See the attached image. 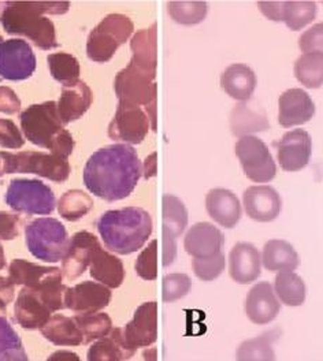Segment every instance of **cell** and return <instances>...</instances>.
Segmentation results:
<instances>
[{"instance_id":"obj_1","label":"cell","mask_w":323,"mask_h":361,"mask_svg":"<svg viewBox=\"0 0 323 361\" xmlns=\"http://www.w3.org/2000/svg\"><path fill=\"white\" fill-rule=\"evenodd\" d=\"M142 174L136 149L116 144L96 151L85 164L84 183L97 197L113 203L132 195Z\"/></svg>"},{"instance_id":"obj_2","label":"cell","mask_w":323,"mask_h":361,"mask_svg":"<svg viewBox=\"0 0 323 361\" xmlns=\"http://www.w3.org/2000/svg\"><path fill=\"white\" fill-rule=\"evenodd\" d=\"M69 6V1H8L0 23L8 35L25 36L42 49H52L58 47L55 26L44 14H65Z\"/></svg>"},{"instance_id":"obj_3","label":"cell","mask_w":323,"mask_h":361,"mask_svg":"<svg viewBox=\"0 0 323 361\" xmlns=\"http://www.w3.org/2000/svg\"><path fill=\"white\" fill-rule=\"evenodd\" d=\"M151 215L139 207H126L104 212L97 221V230L109 250L130 255L140 250L152 233Z\"/></svg>"},{"instance_id":"obj_4","label":"cell","mask_w":323,"mask_h":361,"mask_svg":"<svg viewBox=\"0 0 323 361\" xmlns=\"http://www.w3.org/2000/svg\"><path fill=\"white\" fill-rule=\"evenodd\" d=\"M23 135L35 145L46 148L59 158L68 159L74 149V140L58 114V104L46 102L28 107L21 115Z\"/></svg>"},{"instance_id":"obj_5","label":"cell","mask_w":323,"mask_h":361,"mask_svg":"<svg viewBox=\"0 0 323 361\" xmlns=\"http://www.w3.org/2000/svg\"><path fill=\"white\" fill-rule=\"evenodd\" d=\"M66 289L62 281L51 282L39 289L23 288L14 307L17 322L26 330L42 329L52 312L65 308Z\"/></svg>"},{"instance_id":"obj_6","label":"cell","mask_w":323,"mask_h":361,"mask_svg":"<svg viewBox=\"0 0 323 361\" xmlns=\"http://www.w3.org/2000/svg\"><path fill=\"white\" fill-rule=\"evenodd\" d=\"M28 250L46 263H58L69 248L66 227L54 218H40L25 228Z\"/></svg>"},{"instance_id":"obj_7","label":"cell","mask_w":323,"mask_h":361,"mask_svg":"<svg viewBox=\"0 0 323 361\" xmlns=\"http://www.w3.org/2000/svg\"><path fill=\"white\" fill-rule=\"evenodd\" d=\"M3 173H30L44 177L54 182H65L69 178L70 164L68 159L59 158L54 154H43L36 151H25L11 154L1 151Z\"/></svg>"},{"instance_id":"obj_8","label":"cell","mask_w":323,"mask_h":361,"mask_svg":"<svg viewBox=\"0 0 323 361\" xmlns=\"http://www.w3.org/2000/svg\"><path fill=\"white\" fill-rule=\"evenodd\" d=\"M157 68L142 66L135 61L116 77V93L119 103L147 107L157 102Z\"/></svg>"},{"instance_id":"obj_9","label":"cell","mask_w":323,"mask_h":361,"mask_svg":"<svg viewBox=\"0 0 323 361\" xmlns=\"http://www.w3.org/2000/svg\"><path fill=\"white\" fill-rule=\"evenodd\" d=\"M133 23L122 14L107 16L90 35L87 54L93 62H109L119 45L125 44L133 33Z\"/></svg>"},{"instance_id":"obj_10","label":"cell","mask_w":323,"mask_h":361,"mask_svg":"<svg viewBox=\"0 0 323 361\" xmlns=\"http://www.w3.org/2000/svg\"><path fill=\"white\" fill-rule=\"evenodd\" d=\"M6 203L17 212L48 215L55 209V195L42 180H14L7 189Z\"/></svg>"},{"instance_id":"obj_11","label":"cell","mask_w":323,"mask_h":361,"mask_svg":"<svg viewBox=\"0 0 323 361\" xmlns=\"http://www.w3.org/2000/svg\"><path fill=\"white\" fill-rule=\"evenodd\" d=\"M234 151L250 180L260 183L274 180L277 166L264 141L254 135H243L237 140Z\"/></svg>"},{"instance_id":"obj_12","label":"cell","mask_w":323,"mask_h":361,"mask_svg":"<svg viewBox=\"0 0 323 361\" xmlns=\"http://www.w3.org/2000/svg\"><path fill=\"white\" fill-rule=\"evenodd\" d=\"M36 70L33 49L23 39L0 43V77L8 81L28 80Z\"/></svg>"},{"instance_id":"obj_13","label":"cell","mask_w":323,"mask_h":361,"mask_svg":"<svg viewBox=\"0 0 323 361\" xmlns=\"http://www.w3.org/2000/svg\"><path fill=\"white\" fill-rule=\"evenodd\" d=\"M150 132V118L147 113L133 104L118 103L116 116L110 123L109 135L116 141L140 144Z\"/></svg>"},{"instance_id":"obj_14","label":"cell","mask_w":323,"mask_h":361,"mask_svg":"<svg viewBox=\"0 0 323 361\" xmlns=\"http://www.w3.org/2000/svg\"><path fill=\"white\" fill-rule=\"evenodd\" d=\"M257 7L267 20L282 21L295 32L312 23L318 13L314 1H257Z\"/></svg>"},{"instance_id":"obj_15","label":"cell","mask_w":323,"mask_h":361,"mask_svg":"<svg viewBox=\"0 0 323 361\" xmlns=\"http://www.w3.org/2000/svg\"><path fill=\"white\" fill-rule=\"evenodd\" d=\"M311 154L312 140L304 129H295L277 142L278 161L284 171H300L310 163Z\"/></svg>"},{"instance_id":"obj_16","label":"cell","mask_w":323,"mask_h":361,"mask_svg":"<svg viewBox=\"0 0 323 361\" xmlns=\"http://www.w3.org/2000/svg\"><path fill=\"white\" fill-rule=\"evenodd\" d=\"M123 336L128 346L136 352L151 346L158 338V304L151 301L140 305L132 322L125 326Z\"/></svg>"},{"instance_id":"obj_17","label":"cell","mask_w":323,"mask_h":361,"mask_svg":"<svg viewBox=\"0 0 323 361\" xmlns=\"http://www.w3.org/2000/svg\"><path fill=\"white\" fill-rule=\"evenodd\" d=\"M163 231H164V266L176 260L177 238L184 233L188 225V211L184 203L171 195L163 197Z\"/></svg>"},{"instance_id":"obj_18","label":"cell","mask_w":323,"mask_h":361,"mask_svg":"<svg viewBox=\"0 0 323 361\" xmlns=\"http://www.w3.org/2000/svg\"><path fill=\"white\" fill-rule=\"evenodd\" d=\"M111 301V290L103 283L87 281L65 292V308L81 314L104 310Z\"/></svg>"},{"instance_id":"obj_19","label":"cell","mask_w":323,"mask_h":361,"mask_svg":"<svg viewBox=\"0 0 323 361\" xmlns=\"http://www.w3.org/2000/svg\"><path fill=\"white\" fill-rule=\"evenodd\" d=\"M315 104L310 94L299 88L285 90L278 99V122L282 128L300 126L312 119Z\"/></svg>"},{"instance_id":"obj_20","label":"cell","mask_w":323,"mask_h":361,"mask_svg":"<svg viewBox=\"0 0 323 361\" xmlns=\"http://www.w3.org/2000/svg\"><path fill=\"white\" fill-rule=\"evenodd\" d=\"M243 203L247 215L255 222H273L277 219L282 202L272 186H251L244 192Z\"/></svg>"},{"instance_id":"obj_21","label":"cell","mask_w":323,"mask_h":361,"mask_svg":"<svg viewBox=\"0 0 323 361\" xmlns=\"http://www.w3.org/2000/svg\"><path fill=\"white\" fill-rule=\"evenodd\" d=\"M96 244H99V240L92 233L78 231L73 235L69 248L62 259V274L66 279H77L90 267Z\"/></svg>"},{"instance_id":"obj_22","label":"cell","mask_w":323,"mask_h":361,"mask_svg":"<svg viewBox=\"0 0 323 361\" xmlns=\"http://www.w3.org/2000/svg\"><path fill=\"white\" fill-rule=\"evenodd\" d=\"M225 244L224 233L207 222L192 226L185 235V250L193 259H209L222 252Z\"/></svg>"},{"instance_id":"obj_23","label":"cell","mask_w":323,"mask_h":361,"mask_svg":"<svg viewBox=\"0 0 323 361\" xmlns=\"http://www.w3.org/2000/svg\"><path fill=\"white\" fill-rule=\"evenodd\" d=\"M281 311L274 289L269 282H259L247 294L245 314L255 324L272 323Z\"/></svg>"},{"instance_id":"obj_24","label":"cell","mask_w":323,"mask_h":361,"mask_svg":"<svg viewBox=\"0 0 323 361\" xmlns=\"http://www.w3.org/2000/svg\"><path fill=\"white\" fill-rule=\"evenodd\" d=\"M262 257L252 244L238 243L229 253V274L237 283L247 285L256 281L262 272Z\"/></svg>"},{"instance_id":"obj_25","label":"cell","mask_w":323,"mask_h":361,"mask_svg":"<svg viewBox=\"0 0 323 361\" xmlns=\"http://www.w3.org/2000/svg\"><path fill=\"white\" fill-rule=\"evenodd\" d=\"M206 208L208 215L225 228L236 227L243 215L238 197L231 190L222 188L208 192Z\"/></svg>"},{"instance_id":"obj_26","label":"cell","mask_w":323,"mask_h":361,"mask_svg":"<svg viewBox=\"0 0 323 361\" xmlns=\"http://www.w3.org/2000/svg\"><path fill=\"white\" fill-rule=\"evenodd\" d=\"M8 278L23 288L39 289L51 282L62 281L63 274L56 267H42L33 263H29L23 259H16L11 262L8 269Z\"/></svg>"},{"instance_id":"obj_27","label":"cell","mask_w":323,"mask_h":361,"mask_svg":"<svg viewBox=\"0 0 323 361\" xmlns=\"http://www.w3.org/2000/svg\"><path fill=\"white\" fill-rule=\"evenodd\" d=\"M92 102V90L84 81L78 80L71 85L63 87L58 103V114L63 125L80 119L90 110Z\"/></svg>"},{"instance_id":"obj_28","label":"cell","mask_w":323,"mask_h":361,"mask_svg":"<svg viewBox=\"0 0 323 361\" xmlns=\"http://www.w3.org/2000/svg\"><path fill=\"white\" fill-rule=\"evenodd\" d=\"M255 71L243 63H234L221 75V87L237 102H248L256 88Z\"/></svg>"},{"instance_id":"obj_29","label":"cell","mask_w":323,"mask_h":361,"mask_svg":"<svg viewBox=\"0 0 323 361\" xmlns=\"http://www.w3.org/2000/svg\"><path fill=\"white\" fill-rule=\"evenodd\" d=\"M91 275L93 279L107 288L116 289L125 279V269L121 259L107 253L100 244H96L91 262Z\"/></svg>"},{"instance_id":"obj_30","label":"cell","mask_w":323,"mask_h":361,"mask_svg":"<svg viewBox=\"0 0 323 361\" xmlns=\"http://www.w3.org/2000/svg\"><path fill=\"white\" fill-rule=\"evenodd\" d=\"M135 355H136V350L130 349L125 341L123 329H114L106 337L93 343L88 352V360H129Z\"/></svg>"},{"instance_id":"obj_31","label":"cell","mask_w":323,"mask_h":361,"mask_svg":"<svg viewBox=\"0 0 323 361\" xmlns=\"http://www.w3.org/2000/svg\"><path fill=\"white\" fill-rule=\"evenodd\" d=\"M44 338L58 346H80L85 343L84 334L75 323L74 317L54 315L40 329Z\"/></svg>"},{"instance_id":"obj_32","label":"cell","mask_w":323,"mask_h":361,"mask_svg":"<svg viewBox=\"0 0 323 361\" xmlns=\"http://www.w3.org/2000/svg\"><path fill=\"white\" fill-rule=\"evenodd\" d=\"M231 133L237 137L251 135L270 129L269 119L264 111L243 102L237 104L231 114Z\"/></svg>"},{"instance_id":"obj_33","label":"cell","mask_w":323,"mask_h":361,"mask_svg":"<svg viewBox=\"0 0 323 361\" xmlns=\"http://www.w3.org/2000/svg\"><path fill=\"white\" fill-rule=\"evenodd\" d=\"M264 269L269 271H295L300 266V257L289 243L284 240L269 241L262 253Z\"/></svg>"},{"instance_id":"obj_34","label":"cell","mask_w":323,"mask_h":361,"mask_svg":"<svg viewBox=\"0 0 323 361\" xmlns=\"http://www.w3.org/2000/svg\"><path fill=\"white\" fill-rule=\"evenodd\" d=\"M274 292L279 301L289 307H299L305 301V283L295 271L284 270L278 272L274 282Z\"/></svg>"},{"instance_id":"obj_35","label":"cell","mask_w":323,"mask_h":361,"mask_svg":"<svg viewBox=\"0 0 323 361\" xmlns=\"http://www.w3.org/2000/svg\"><path fill=\"white\" fill-rule=\"evenodd\" d=\"M295 77L308 90H318L323 85V54H303L295 63Z\"/></svg>"},{"instance_id":"obj_36","label":"cell","mask_w":323,"mask_h":361,"mask_svg":"<svg viewBox=\"0 0 323 361\" xmlns=\"http://www.w3.org/2000/svg\"><path fill=\"white\" fill-rule=\"evenodd\" d=\"M132 47V61L147 68H157V23L142 29L135 35L130 42Z\"/></svg>"},{"instance_id":"obj_37","label":"cell","mask_w":323,"mask_h":361,"mask_svg":"<svg viewBox=\"0 0 323 361\" xmlns=\"http://www.w3.org/2000/svg\"><path fill=\"white\" fill-rule=\"evenodd\" d=\"M278 338L276 333H264L260 337L244 341L236 353V359L241 361L248 360H274L276 353L273 343Z\"/></svg>"},{"instance_id":"obj_38","label":"cell","mask_w":323,"mask_h":361,"mask_svg":"<svg viewBox=\"0 0 323 361\" xmlns=\"http://www.w3.org/2000/svg\"><path fill=\"white\" fill-rule=\"evenodd\" d=\"M92 207L93 200L90 195L83 190H69L61 197L58 211L63 219L74 222L88 215Z\"/></svg>"},{"instance_id":"obj_39","label":"cell","mask_w":323,"mask_h":361,"mask_svg":"<svg viewBox=\"0 0 323 361\" xmlns=\"http://www.w3.org/2000/svg\"><path fill=\"white\" fill-rule=\"evenodd\" d=\"M47 61L51 75L63 87L71 85L78 81L80 63L73 55L66 52H56L48 55Z\"/></svg>"},{"instance_id":"obj_40","label":"cell","mask_w":323,"mask_h":361,"mask_svg":"<svg viewBox=\"0 0 323 361\" xmlns=\"http://www.w3.org/2000/svg\"><path fill=\"white\" fill-rule=\"evenodd\" d=\"M0 360H28L23 341L3 316H0Z\"/></svg>"},{"instance_id":"obj_41","label":"cell","mask_w":323,"mask_h":361,"mask_svg":"<svg viewBox=\"0 0 323 361\" xmlns=\"http://www.w3.org/2000/svg\"><path fill=\"white\" fill-rule=\"evenodd\" d=\"M170 17L181 25H196L207 17L206 1H170L167 6Z\"/></svg>"},{"instance_id":"obj_42","label":"cell","mask_w":323,"mask_h":361,"mask_svg":"<svg viewBox=\"0 0 323 361\" xmlns=\"http://www.w3.org/2000/svg\"><path fill=\"white\" fill-rule=\"evenodd\" d=\"M74 320L84 334L85 343L103 338L113 330L111 317L107 314H81L74 316Z\"/></svg>"},{"instance_id":"obj_43","label":"cell","mask_w":323,"mask_h":361,"mask_svg":"<svg viewBox=\"0 0 323 361\" xmlns=\"http://www.w3.org/2000/svg\"><path fill=\"white\" fill-rule=\"evenodd\" d=\"M225 266H226V259L224 252L209 259H192L193 272L199 279L206 282L217 279L225 270Z\"/></svg>"},{"instance_id":"obj_44","label":"cell","mask_w":323,"mask_h":361,"mask_svg":"<svg viewBox=\"0 0 323 361\" xmlns=\"http://www.w3.org/2000/svg\"><path fill=\"white\" fill-rule=\"evenodd\" d=\"M190 288L192 281L186 274H170L163 279V301H177L189 293Z\"/></svg>"},{"instance_id":"obj_45","label":"cell","mask_w":323,"mask_h":361,"mask_svg":"<svg viewBox=\"0 0 323 361\" xmlns=\"http://www.w3.org/2000/svg\"><path fill=\"white\" fill-rule=\"evenodd\" d=\"M136 272L141 279L155 281L158 276V241L154 240L140 253L136 262Z\"/></svg>"},{"instance_id":"obj_46","label":"cell","mask_w":323,"mask_h":361,"mask_svg":"<svg viewBox=\"0 0 323 361\" xmlns=\"http://www.w3.org/2000/svg\"><path fill=\"white\" fill-rule=\"evenodd\" d=\"M299 47L303 54L321 52L323 54V23H317L305 30L299 39Z\"/></svg>"},{"instance_id":"obj_47","label":"cell","mask_w":323,"mask_h":361,"mask_svg":"<svg viewBox=\"0 0 323 361\" xmlns=\"http://www.w3.org/2000/svg\"><path fill=\"white\" fill-rule=\"evenodd\" d=\"M23 137L16 123L10 119L0 118V145L3 148L18 149L23 145Z\"/></svg>"},{"instance_id":"obj_48","label":"cell","mask_w":323,"mask_h":361,"mask_svg":"<svg viewBox=\"0 0 323 361\" xmlns=\"http://www.w3.org/2000/svg\"><path fill=\"white\" fill-rule=\"evenodd\" d=\"M20 233V216L0 212V240H14Z\"/></svg>"},{"instance_id":"obj_49","label":"cell","mask_w":323,"mask_h":361,"mask_svg":"<svg viewBox=\"0 0 323 361\" xmlns=\"http://www.w3.org/2000/svg\"><path fill=\"white\" fill-rule=\"evenodd\" d=\"M21 102L18 96L14 93V90L7 87H0V113L13 114L20 113Z\"/></svg>"},{"instance_id":"obj_50","label":"cell","mask_w":323,"mask_h":361,"mask_svg":"<svg viewBox=\"0 0 323 361\" xmlns=\"http://www.w3.org/2000/svg\"><path fill=\"white\" fill-rule=\"evenodd\" d=\"M14 288L16 283L10 278L0 276V314H6L7 305L14 298Z\"/></svg>"},{"instance_id":"obj_51","label":"cell","mask_w":323,"mask_h":361,"mask_svg":"<svg viewBox=\"0 0 323 361\" xmlns=\"http://www.w3.org/2000/svg\"><path fill=\"white\" fill-rule=\"evenodd\" d=\"M157 152H154L152 155H150L148 158L145 159L142 171H144V178L150 180L151 177L157 176Z\"/></svg>"},{"instance_id":"obj_52","label":"cell","mask_w":323,"mask_h":361,"mask_svg":"<svg viewBox=\"0 0 323 361\" xmlns=\"http://www.w3.org/2000/svg\"><path fill=\"white\" fill-rule=\"evenodd\" d=\"M4 267H6V259H4L3 248H1V245H0V271L3 270Z\"/></svg>"},{"instance_id":"obj_53","label":"cell","mask_w":323,"mask_h":361,"mask_svg":"<svg viewBox=\"0 0 323 361\" xmlns=\"http://www.w3.org/2000/svg\"><path fill=\"white\" fill-rule=\"evenodd\" d=\"M3 174H4V173H3V170H1V169H0V177H1V176H3Z\"/></svg>"}]
</instances>
